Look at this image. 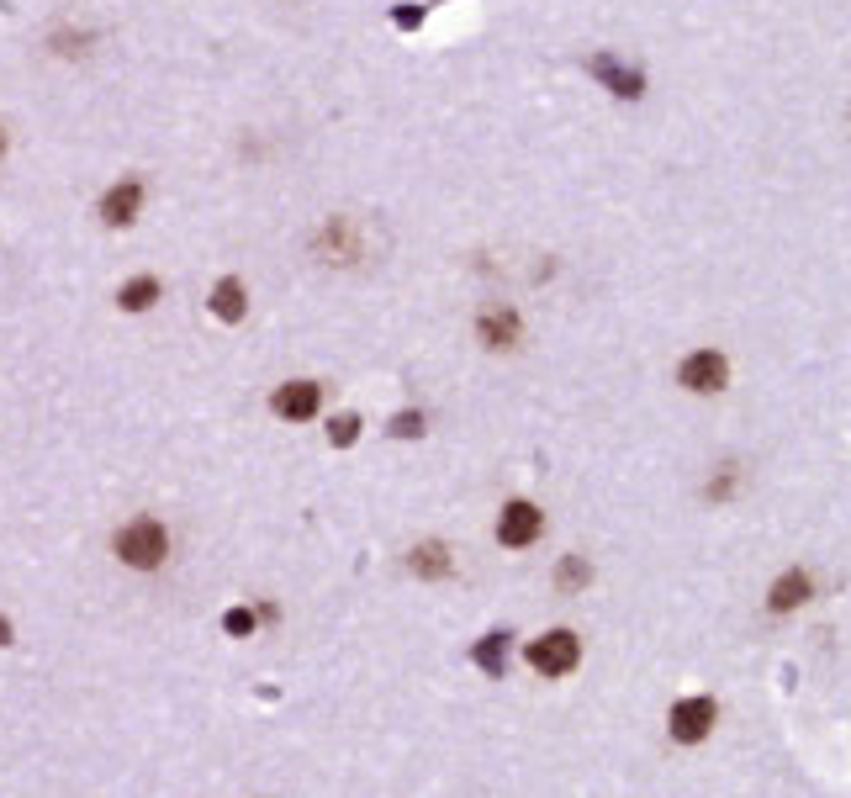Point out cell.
I'll return each instance as SVG.
<instances>
[{
  "label": "cell",
  "instance_id": "6da1fadb",
  "mask_svg": "<svg viewBox=\"0 0 851 798\" xmlns=\"http://www.w3.org/2000/svg\"><path fill=\"white\" fill-rule=\"evenodd\" d=\"M117 555H122V566H133V571H154V566H164V555H170V534H164L159 518H133V524L117 534Z\"/></svg>",
  "mask_w": 851,
  "mask_h": 798
},
{
  "label": "cell",
  "instance_id": "7a4b0ae2",
  "mask_svg": "<svg viewBox=\"0 0 851 798\" xmlns=\"http://www.w3.org/2000/svg\"><path fill=\"white\" fill-rule=\"evenodd\" d=\"M577 661H582V640L571 629H550V635L529 645V666L540 677H566V672H577Z\"/></svg>",
  "mask_w": 851,
  "mask_h": 798
},
{
  "label": "cell",
  "instance_id": "3957f363",
  "mask_svg": "<svg viewBox=\"0 0 851 798\" xmlns=\"http://www.w3.org/2000/svg\"><path fill=\"white\" fill-rule=\"evenodd\" d=\"M545 534V513L534 508V503H524V497H513V503L503 508V518H497V540H503L508 550H524V545H534Z\"/></svg>",
  "mask_w": 851,
  "mask_h": 798
},
{
  "label": "cell",
  "instance_id": "277c9868",
  "mask_svg": "<svg viewBox=\"0 0 851 798\" xmlns=\"http://www.w3.org/2000/svg\"><path fill=\"white\" fill-rule=\"evenodd\" d=\"M714 719H719V703H714V698H682V703H672V740H682V746H698V740L714 730Z\"/></svg>",
  "mask_w": 851,
  "mask_h": 798
},
{
  "label": "cell",
  "instance_id": "5b68a950",
  "mask_svg": "<svg viewBox=\"0 0 851 798\" xmlns=\"http://www.w3.org/2000/svg\"><path fill=\"white\" fill-rule=\"evenodd\" d=\"M677 381L688 386V392H719V386L730 381V360L714 355V349H698V355H688L677 365Z\"/></svg>",
  "mask_w": 851,
  "mask_h": 798
},
{
  "label": "cell",
  "instance_id": "8992f818",
  "mask_svg": "<svg viewBox=\"0 0 851 798\" xmlns=\"http://www.w3.org/2000/svg\"><path fill=\"white\" fill-rule=\"evenodd\" d=\"M809 592H814V577L793 566V571H783V577L772 582L767 608H772V614H793V608H804V603H809Z\"/></svg>",
  "mask_w": 851,
  "mask_h": 798
},
{
  "label": "cell",
  "instance_id": "52a82bcc",
  "mask_svg": "<svg viewBox=\"0 0 851 798\" xmlns=\"http://www.w3.org/2000/svg\"><path fill=\"white\" fill-rule=\"evenodd\" d=\"M587 74H592V80H603L608 90H614V96H629V101H635L640 90H645V80H640V74H635V69H624V64L614 59V53H592Z\"/></svg>",
  "mask_w": 851,
  "mask_h": 798
},
{
  "label": "cell",
  "instance_id": "ba28073f",
  "mask_svg": "<svg viewBox=\"0 0 851 798\" xmlns=\"http://www.w3.org/2000/svg\"><path fill=\"white\" fill-rule=\"evenodd\" d=\"M138 207H143V185H138V180H122V185H111V191L101 196V222H111V228H127V222L138 217Z\"/></svg>",
  "mask_w": 851,
  "mask_h": 798
},
{
  "label": "cell",
  "instance_id": "9c48e42d",
  "mask_svg": "<svg viewBox=\"0 0 851 798\" xmlns=\"http://www.w3.org/2000/svg\"><path fill=\"white\" fill-rule=\"evenodd\" d=\"M318 402H323V392H318L312 381H291V386H281V392H275V413L291 418V423H302V418L318 413Z\"/></svg>",
  "mask_w": 851,
  "mask_h": 798
},
{
  "label": "cell",
  "instance_id": "30bf717a",
  "mask_svg": "<svg viewBox=\"0 0 851 798\" xmlns=\"http://www.w3.org/2000/svg\"><path fill=\"white\" fill-rule=\"evenodd\" d=\"M476 333H481V344H487V349H513V339H518V318H513V312H481Z\"/></svg>",
  "mask_w": 851,
  "mask_h": 798
},
{
  "label": "cell",
  "instance_id": "8fae6325",
  "mask_svg": "<svg viewBox=\"0 0 851 798\" xmlns=\"http://www.w3.org/2000/svg\"><path fill=\"white\" fill-rule=\"evenodd\" d=\"M212 312L222 323H238L249 312V302H244V281L238 275H228V281H217V291H212Z\"/></svg>",
  "mask_w": 851,
  "mask_h": 798
},
{
  "label": "cell",
  "instance_id": "7c38bea8",
  "mask_svg": "<svg viewBox=\"0 0 851 798\" xmlns=\"http://www.w3.org/2000/svg\"><path fill=\"white\" fill-rule=\"evenodd\" d=\"M471 661H476L487 677H503V672H508V635H487V640L471 651Z\"/></svg>",
  "mask_w": 851,
  "mask_h": 798
},
{
  "label": "cell",
  "instance_id": "4fadbf2b",
  "mask_svg": "<svg viewBox=\"0 0 851 798\" xmlns=\"http://www.w3.org/2000/svg\"><path fill=\"white\" fill-rule=\"evenodd\" d=\"M117 302H122L127 312H148V307L159 302V281H154V275H138V281H127V286L117 291Z\"/></svg>",
  "mask_w": 851,
  "mask_h": 798
},
{
  "label": "cell",
  "instance_id": "5bb4252c",
  "mask_svg": "<svg viewBox=\"0 0 851 798\" xmlns=\"http://www.w3.org/2000/svg\"><path fill=\"white\" fill-rule=\"evenodd\" d=\"M413 571H418V577H444V571H450V555H444V545H418L413 550Z\"/></svg>",
  "mask_w": 851,
  "mask_h": 798
},
{
  "label": "cell",
  "instance_id": "9a60e30c",
  "mask_svg": "<svg viewBox=\"0 0 851 798\" xmlns=\"http://www.w3.org/2000/svg\"><path fill=\"white\" fill-rule=\"evenodd\" d=\"M328 439L339 444V450H344V444H355V439H360V418H355V413H339V418L328 423Z\"/></svg>",
  "mask_w": 851,
  "mask_h": 798
},
{
  "label": "cell",
  "instance_id": "2e32d148",
  "mask_svg": "<svg viewBox=\"0 0 851 798\" xmlns=\"http://www.w3.org/2000/svg\"><path fill=\"white\" fill-rule=\"evenodd\" d=\"M587 577H592V566L582 561V555H571V561L561 566V587H566V592H571V587H582Z\"/></svg>",
  "mask_w": 851,
  "mask_h": 798
},
{
  "label": "cell",
  "instance_id": "e0dca14e",
  "mask_svg": "<svg viewBox=\"0 0 851 798\" xmlns=\"http://www.w3.org/2000/svg\"><path fill=\"white\" fill-rule=\"evenodd\" d=\"M222 629H228V635H254V614L249 608H228V614H222Z\"/></svg>",
  "mask_w": 851,
  "mask_h": 798
},
{
  "label": "cell",
  "instance_id": "ac0fdd59",
  "mask_svg": "<svg viewBox=\"0 0 851 798\" xmlns=\"http://www.w3.org/2000/svg\"><path fill=\"white\" fill-rule=\"evenodd\" d=\"M392 434H397V439L423 434V413H397V418H392Z\"/></svg>",
  "mask_w": 851,
  "mask_h": 798
},
{
  "label": "cell",
  "instance_id": "d6986e66",
  "mask_svg": "<svg viewBox=\"0 0 851 798\" xmlns=\"http://www.w3.org/2000/svg\"><path fill=\"white\" fill-rule=\"evenodd\" d=\"M418 22H423V11H413V6H402V11H397V27H402V32H413Z\"/></svg>",
  "mask_w": 851,
  "mask_h": 798
},
{
  "label": "cell",
  "instance_id": "ffe728a7",
  "mask_svg": "<svg viewBox=\"0 0 851 798\" xmlns=\"http://www.w3.org/2000/svg\"><path fill=\"white\" fill-rule=\"evenodd\" d=\"M0 645H11V624L6 619H0Z\"/></svg>",
  "mask_w": 851,
  "mask_h": 798
},
{
  "label": "cell",
  "instance_id": "44dd1931",
  "mask_svg": "<svg viewBox=\"0 0 851 798\" xmlns=\"http://www.w3.org/2000/svg\"><path fill=\"white\" fill-rule=\"evenodd\" d=\"M0 154H6V133H0Z\"/></svg>",
  "mask_w": 851,
  "mask_h": 798
}]
</instances>
